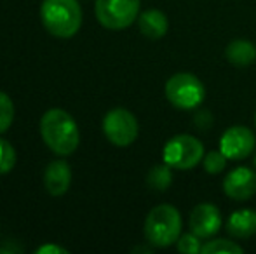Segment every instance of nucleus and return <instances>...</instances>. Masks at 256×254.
Instances as JSON below:
<instances>
[{
  "label": "nucleus",
  "instance_id": "1",
  "mask_svg": "<svg viewBox=\"0 0 256 254\" xmlns=\"http://www.w3.org/2000/svg\"><path fill=\"white\" fill-rule=\"evenodd\" d=\"M40 134L48 148L58 155H70L80 143L77 122L70 113L61 108L48 110L42 115Z\"/></svg>",
  "mask_w": 256,
  "mask_h": 254
},
{
  "label": "nucleus",
  "instance_id": "2",
  "mask_svg": "<svg viewBox=\"0 0 256 254\" xmlns=\"http://www.w3.org/2000/svg\"><path fill=\"white\" fill-rule=\"evenodd\" d=\"M40 19L46 30L54 37L70 38L80 30L82 9L77 0H44Z\"/></svg>",
  "mask_w": 256,
  "mask_h": 254
},
{
  "label": "nucleus",
  "instance_id": "3",
  "mask_svg": "<svg viewBox=\"0 0 256 254\" xmlns=\"http://www.w3.org/2000/svg\"><path fill=\"white\" fill-rule=\"evenodd\" d=\"M182 235V216L169 204L154 207L145 220V239L154 248H168Z\"/></svg>",
  "mask_w": 256,
  "mask_h": 254
},
{
  "label": "nucleus",
  "instance_id": "4",
  "mask_svg": "<svg viewBox=\"0 0 256 254\" xmlns=\"http://www.w3.org/2000/svg\"><path fill=\"white\" fill-rule=\"evenodd\" d=\"M162 157L172 169H194L204 159V146L197 138L190 134H178L166 143Z\"/></svg>",
  "mask_w": 256,
  "mask_h": 254
},
{
  "label": "nucleus",
  "instance_id": "5",
  "mask_svg": "<svg viewBox=\"0 0 256 254\" xmlns=\"http://www.w3.org/2000/svg\"><path fill=\"white\" fill-rule=\"evenodd\" d=\"M204 85L192 73H176L166 82V98L180 110H192L202 103Z\"/></svg>",
  "mask_w": 256,
  "mask_h": 254
},
{
  "label": "nucleus",
  "instance_id": "6",
  "mask_svg": "<svg viewBox=\"0 0 256 254\" xmlns=\"http://www.w3.org/2000/svg\"><path fill=\"white\" fill-rule=\"evenodd\" d=\"M140 16V0H96V17L108 30H124Z\"/></svg>",
  "mask_w": 256,
  "mask_h": 254
},
{
  "label": "nucleus",
  "instance_id": "7",
  "mask_svg": "<svg viewBox=\"0 0 256 254\" xmlns=\"http://www.w3.org/2000/svg\"><path fill=\"white\" fill-rule=\"evenodd\" d=\"M103 132L115 146H129L138 138V120L129 110L114 108L104 115Z\"/></svg>",
  "mask_w": 256,
  "mask_h": 254
},
{
  "label": "nucleus",
  "instance_id": "8",
  "mask_svg": "<svg viewBox=\"0 0 256 254\" xmlns=\"http://www.w3.org/2000/svg\"><path fill=\"white\" fill-rule=\"evenodd\" d=\"M256 138L253 131L244 126H234L226 129L220 139V150L230 160H242L250 157L254 150Z\"/></svg>",
  "mask_w": 256,
  "mask_h": 254
},
{
  "label": "nucleus",
  "instance_id": "9",
  "mask_svg": "<svg viewBox=\"0 0 256 254\" xmlns=\"http://www.w3.org/2000/svg\"><path fill=\"white\" fill-rule=\"evenodd\" d=\"M222 214L212 204H199L190 213V232L200 239H211L222 228Z\"/></svg>",
  "mask_w": 256,
  "mask_h": 254
},
{
  "label": "nucleus",
  "instance_id": "10",
  "mask_svg": "<svg viewBox=\"0 0 256 254\" xmlns=\"http://www.w3.org/2000/svg\"><path fill=\"white\" fill-rule=\"evenodd\" d=\"M223 192L234 200H248L256 193V173L250 167H236L223 180Z\"/></svg>",
  "mask_w": 256,
  "mask_h": 254
},
{
  "label": "nucleus",
  "instance_id": "11",
  "mask_svg": "<svg viewBox=\"0 0 256 254\" xmlns=\"http://www.w3.org/2000/svg\"><path fill=\"white\" fill-rule=\"evenodd\" d=\"M72 183V169L64 160H52L44 173V185L49 195L61 197L68 192Z\"/></svg>",
  "mask_w": 256,
  "mask_h": 254
},
{
  "label": "nucleus",
  "instance_id": "12",
  "mask_svg": "<svg viewBox=\"0 0 256 254\" xmlns=\"http://www.w3.org/2000/svg\"><path fill=\"white\" fill-rule=\"evenodd\" d=\"M138 26H140V31H142L146 38L157 40V38H162L168 33L169 21L162 10L150 9V10H145L142 16H138Z\"/></svg>",
  "mask_w": 256,
  "mask_h": 254
},
{
  "label": "nucleus",
  "instance_id": "13",
  "mask_svg": "<svg viewBox=\"0 0 256 254\" xmlns=\"http://www.w3.org/2000/svg\"><path fill=\"white\" fill-rule=\"evenodd\" d=\"M226 230L236 239H248L256 234V211L242 209L230 214Z\"/></svg>",
  "mask_w": 256,
  "mask_h": 254
},
{
  "label": "nucleus",
  "instance_id": "14",
  "mask_svg": "<svg viewBox=\"0 0 256 254\" xmlns=\"http://www.w3.org/2000/svg\"><path fill=\"white\" fill-rule=\"evenodd\" d=\"M225 56L228 59V63L236 64V66H250L256 59V49L250 40L237 38V40L230 42L226 45Z\"/></svg>",
  "mask_w": 256,
  "mask_h": 254
},
{
  "label": "nucleus",
  "instance_id": "15",
  "mask_svg": "<svg viewBox=\"0 0 256 254\" xmlns=\"http://www.w3.org/2000/svg\"><path fill=\"white\" fill-rule=\"evenodd\" d=\"M172 167L168 166V164H160V166H154L152 169L148 171L146 174V183L152 190L157 192H164L171 187L172 183V173H171Z\"/></svg>",
  "mask_w": 256,
  "mask_h": 254
},
{
  "label": "nucleus",
  "instance_id": "16",
  "mask_svg": "<svg viewBox=\"0 0 256 254\" xmlns=\"http://www.w3.org/2000/svg\"><path fill=\"white\" fill-rule=\"evenodd\" d=\"M200 253L204 254H240L242 253V248L239 244H236L234 241H225V239H216V241H208L202 246Z\"/></svg>",
  "mask_w": 256,
  "mask_h": 254
},
{
  "label": "nucleus",
  "instance_id": "17",
  "mask_svg": "<svg viewBox=\"0 0 256 254\" xmlns=\"http://www.w3.org/2000/svg\"><path fill=\"white\" fill-rule=\"evenodd\" d=\"M14 120V105L6 92L0 91V134L12 126Z\"/></svg>",
  "mask_w": 256,
  "mask_h": 254
},
{
  "label": "nucleus",
  "instance_id": "18",
  "mask_svg": "<svg viewBox=\"0 0 256 254\" xmlns=\"http://www.w3.org/2000/svg\"><path fill=\"white\" fill-rule=\"evenodd\" d=\"M202 162H204L206 173H209V174H218V173H222V171L225 169V166H226V157H225V153H223L222 150H212V152L206 153L204 159H202Z\"/></svg>",
  "mask_w": 256,
  "mask_h": 254
},
{
  "label": "nucleus",
  "instance_id": "19",
  "mask_svg": "<svg viewBox=\"0 0 256 254\" xmlns=\"http://www.w3.org/2000/svg\"><path fill=\"white\" fill-rule=\"evenodd\" d=\"M16 164V150L6 139H0V174H7Z\"/></svg>",
  "mask_w": 256,
  "mask_h": 254
},
{
  "label": "nucleus",
  "instance_id": "20",
  "mask_svg": "<svg viewBox=\"0 0 256 254\" xmlns=\"http://www.w3.org/2000/svg\"><path fill=\"white\" fill-rule=\"evenodd\" d=\"M176 244H178V251L183 254H196V253H200V249H202L200 237H197L194 232L185 234V235H180Z\"/></svg>",
  "mask_w": 256,
  "mask_h": 254
},
{
  "label": "nucleus",
  "instance_id": "21",
  "mask_svg": "<svg viewBox=\"0 0 256 254\" xmlns=\"http://www.w3.org/2000/svg\"><path fill=\"white\" fill-rule=\"evenodd\" d=\"M37 254H66L68 251L64 248H60V246H52V244H46L42 246V248H38L37 251H35Z\"/></svg>",
  "mask_w": 256,
  "mask_h": 254
},
{
  "label": "nucleus",
  "instance_id": "22",
  "mask_svg": "<svg viewBox=\"0 0 256 254\" xmlns=\"http://www.w3.org/2000/svg\"><path fill=\"white\" fill-rule=\"evenodd\" d=\"M196 124L202 129H208L212 124V117L209 115V112H199L196 115Z\"/></svg>",
  "mask_w": 256,
  "mask_h": 254
},
{
  "label": "nucleus",
  "instance_id": "23",
  "mask_svg": "<svg viewBox=\"0 0 256 254\" xmlns=\"http://www.w3.org/2000/svg\"><path fill=\"white\" fill-rule=\"evenodd\" d=\"M140 251H143V253H150L152 249H148V248H136L134 249V253H140Z\"/></svg>",
  "mask_w": 256,
  "mask_h": 254
},
{
  "label": "nucleus",
  "instance_id": "24",
  "mask_svg": "<svg viewBox=\"0 0 256 254\" xmlns=\"http://www.w3.org/2000/svg\"><path fill=\"white\" fill-rule=\"evenodd\" d=\"M253 164H254V167H256V155H254V159H253Z\"/></svg>",
  "mask_w": 256,
  "mask_h": 254
},
{
  "label": "nucleus",
  "instance_id": "25",
  "mask_svg": "<svg viewBox=\"0 0 256 254\" xmlns=\"http://www.w3.org/2000/svg\"><path fill=\"white\" fill-rule=\"evenodd\" d=\"M254 124H256V115H254Z\"/></svg>",
  "mask_w": 256,
  "mask_h": 254
}]
</instances>
